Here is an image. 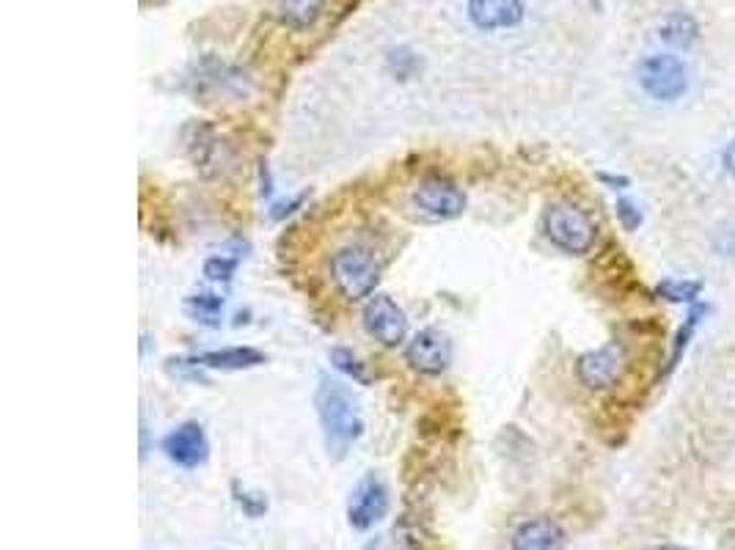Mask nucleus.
Listing matches in <instances>:
<instances>
[{
    "label": "nucleus",
    "instance_id": "1",
    "mask_svg": "<svg viewBox=\"0 0 735 550\" xmlns=\"http://www.w3.org/2000/svg\"><path fill=\"white\" fill-rule=\"evenodd\" d=\"M315 405L322 432H326L328 451L342 457L364 432V416H361L359 399L339 380L322 377L317 385Z\"/></svg>",
    "mask_w": 735,
    "mask_h": 550
},
{
    "label": "nucleus",
    "instance_id": "2",
    "mask_svg": "<svg viewBox=\"0 0 735 550\" xmlns=\"http://www.w3.org/2000/svg\"><path fill=\"white\" fill-rule=\"evenodd\" d=\"M546 237L564 253H586L595 245L597 226L590 215L575 204H551L542 218Z\"/></svg>",
    "mask_w": 735,
    "mask_h": 550
},
{
    "label": "nucleus",
    "instance_id": "3",
    "mask_svg": "<svg viewBox=\"0 0 735 550\" xmlns=\"http://www.w3.org/2000/svg\"><path fill=\"white\" fill-rule=\"evenodd\" d=\"M331 278L337 284L339 295L348 297V300H364V297L375 295L381 267H377L372 251L361 245H350L333 253Z\"/></svg>",
    "mask_w": 735,
    "mask_h": 550
},
{
    "label": "nucleus",
    "instance_id": "4",
    "mask_svg": "<svg viewBox=\"0 0 735 550\" xmlns=\"http://www.w3.org/2000/svg\"><path fill=\"white\" fill-rule=\"evenodd\" d=\"M636 80L658 102H674L689 88V75L678 55H650L636 69Z\"/></svg>",
    "mask_w": 735,
    "mask_h": 550
},
{
    "label": "nucleus",
    "instance_id": "5",
    "mask_svg": "<svg viewBox=\"0 0 735 550\" xmlns=\"http://www.w3.org/2000/svg\"><path fill=\"white\" fill-rule=\"evenodd\" d=\"M414 207L427 220H452L460 218L465 209V193L454 182L432 176L421 182L414 193Z\"/></svg>",
    "mask_w": 735,
    "mask_h": 550
},
{
    "label": "nucleus",
    "instance_id": "6",
    "mask_svg": "<svg viewBox=\"0 0 735 550\" xmlns=\"http://www.w3.org/2000/svg\"><path fill=\"white\" fill-rule=\"evenodd\" d=\"M364 328L383 346H399L408 336V317L392 297L375 292L364 306Z\"/></svg>",
    "mask_w": 735,
    "mask_h": 550
},
{
    "label": "nucleus",
    "instance_id": "7",
    "mask_svg": "<svg viewBox=\"0 0 735 550\" xmlns=\"http://www.w3.org/2000/svg\"><path fill=\"white\" fill-rule=\"evenodd\" d=\"M386 515H388V487L383 484L381 476L366 473V476L355 484L353 493H350V504H348L350 526L359 528V531H366V528L381 522Z\"/></svg>",
    "mask_w": 735,
    "mask_h": 550
},
{
    "label": "nucleus",
    "instance_id": "8",
    "mask_svg": "<svg viewBox=\"0 0 735 550\" xmlns=\"http://www.w3.org/2000/svg\"><path fill=\"white\" fill-rule=\"evenodd\" d=\"M405 358L419 374H441L452 363V341L436 328H425L408 341Z\"/></svg>",
    "mask_w": 735,
    "mask_h": 550
},
{
    "label": "nucleus",
    "instance_id": "9",
    "mask_svg": "<svg viewBox=\"0 0 735 550\" xmlns=\"http://www.w3.org/2000/svg\"><path fill=\"white\" fill-rule=\"evenodd\" d=\"M163 451L179 468H199L210 457V443H207V435L199 421H185L174 432L166 435Z\"/></svg>",
    "mask_w": 735,
    "mask_h": 550
},
{
    "label": "nucleus",
    "instance_id": "10",
    "mask_svg": "<svg viewBox=\"0 0 735 550\" xmlns=\"http://www.w3.org/2000/svg\"><path fill=\"white\" fill-rule=\"evenodd\" d=\"M575 374L592 391L612 388L623 374V352L617 344H606L601 350H590L575 363Z\"/></svg>",
    "mask_w": 735,
    "mask_h": 550
},
{
    "label": "nucleus",
    "instance_id": "11",
    "mask_svg": "<svg viewBox=\"0 0 735 550\" xmlns=\"http://www.w3.org/2000/svg\"><path fill=\"white\" fill-rule=\"evenodd\" d=\"M469 16L480 31H504L524 20L520 0H471Z\"/></svg>",
    "mask_w": 735,
    "mask_h": 550
},
{
    "label": "nucleus",
    "instance_id": "12",
    "mask_svg": "<svg viewBox=\"0 0 735 550\" xmlns=\"http://www.w3.org/2000/svg\"><path fill=\"white\" fill-rule=\"evenodd\" d=\"M564 534L551 517H535L513 534V550H562Z\"/></svg>",
    "mask_w": 735,
    "mask_h": 550
},
{
    "label": "nucleus",
    "instance_id": "13",
    "mask_svg": "<svg viewBox=\"0 0 735 550\" xmlns=\"http://www.w3.org/2000/svg\"><path fill=\"white\" fill-rule=\"evenodd\" d=\"M196 361L205 369H221V372H243L265 363V355L254 346H223V350H210L199 355Z\"/></svg>",
    "mask_w": 735,
    "mask_h": 550
},
{
    "label": "nucleus",
    "instance_id": "14",
    "mask_svg": "<svg viewBox=\"0 0 735 550\" xmlns=\"http://www.w3.org/2000/svg\"><path fill=\"white\" fill-rule=\"evenodd\" d=\"M326 0H278V16L293 31H306L320 20Z\"/></svg>",
    "mask_w": 735,
    "mask_h": 550
},
{
    "label": "nucleus",
    "instance_id": "15",
    "mask_svg": "<svg viewBox=\"0 0 735 550\" xmlns=\"http://www.w3.org/2000/svg\"><path fill=\"white\" fill-rule=\"evenodd\" d=\"M661 38L669 44H678V47H689L696 38V22L689 14L667 16V22L661 25Z\"/></svg>",
    "mask_w": 735,
    "mask_h": 550
},
{
    "label": "nucleus",
    "instance_id": "16",
    "mask_svg": "<svg viewBox=\"0 0 735 550\" xmlns=\"http://www.w3.org/2000/svg\"><path fill=\"white\" fill-rule=\"evenodd\" d=\"M656 292H658V297H663V300H669V302H694L696 297H700L702 284L700 280L669 278V280H663V284H658Z\"/></svg>",
    "mask_w": 735,
    "mask_h": 550
},
{
    "label": "nucleus",
    "instance_id": "17",
    "mask_svg": "<svg viewBox=\"0 0 735 550\" xmlns=\"http://www.w3.org/2000/svg\"><path fill=\"white\" fill-rule=\"evenodd\" d=\"M331 363L339 369V372H344L348 377H353L355 383L366 385L370 383V374H366V366L359 361V358L353 355V350H348V346H333L331 350Z\"/></svg>",
    "mask_w": 735,
    "mask_h": 550
},
{
    "label": "nucleus",
    "instance_id": "18",
    "mask_svg": "<svg viewBox=\"0 0 735 550\" xmlns=\"http://www.w3.org/2000/svg\"><path fill=\"white\" fill-rule=\"evenodd\" d=\"M188 308H190V314H194L196 319H201V322H216V319L221 317V311H223V297L196 295L188 300Z\"/></svg>",
    "mask_w": 735,
    "mask_h": 550
},
{
    "label": "nucleus",
    "instance_id": "19",
    "mask_svg": "<svg viewBox=\"0 0 735 550\" xmlns=\"http://www.w3.org/2000/svg\"><path fill=\"white\" fill-rule=\"evenodd\" d=\"M705 314H707V306H694V308H691L689 322H685L683 328L678 330V339H674V352H672V361H669V369H672L674 363L680 361V355H683L685 344H689V339H691V336H694L696 324H700V319L705 317Z\"/></svg>",
    "mask_w": 735,
    "mask_h": 550
},
{
    "label": "nucleus",
    "instance_id": "20",
    "mask_svg": "<svg viewBox=\"0 0 735 550\" xmlns=\"http://www.w3.org/2000/svg\"><path fill=\"white\" fill-rule=\"evenodd\" d=\"M234 490V501H238L240 506H243V512L249 517H260L267 512V498L260 493H245V490H240V484H232Z\"/></svg>",
    "mask_w": 735,
    "mask_h": 550
},
{
    "label": "nucleus",
    "instance_id": "21",
    "mask_svg": "<svg viewBox=\"0 0 735 550\" xmlns=\"http://www.w3.org/2000/svg\"><path fill=\"white\" fill-rule=\"evenodd\" d=\"M234 270H238V262H234V258H227V256H212V258H207V264H205L207 278L223 280V284H227V280H232Z\"/></svg>",
    "mask_w": 735,
    "mask_h": 550
},
{
    "label": "nucleus",
    "instance_id": "22",
    "mask_svg": "<svg viewBox=\"0 0 735 550\" xmlns=\"http://www.w3.org/2000/svg\"><path fill=\"white\" fill-rule=\"evenodd\" d=\"M617 218H619V223H623L625 231H636L641 223V212L636 209L634 201H628V198H619L617 201Z\"/></svg>",
    "mask_w": 735,
    "mask_h": 550
},
{
    "label": "nucleus",
    "instance_id": "23",
    "mask_svg": "<svg viewBox=\"0 0 735 550\" xmlns=\"http://www.w3.org/2000/svg\"><path fill=\"white\" fill-rule=\"evenodd\" d=\"M722 163H724V168H727V174H733V176H735V141L729 143L727 148H724Z\"/></svg>",
    "mask_w": 735,
    "mask_h": 550
},
{
    "label": "nucleus",
    "instance_id": "24",
    "mask_svg": "<svg viewBox=\"0 0 735 550\" xmlns=\"http://www.w3.org/2000/svg\"><path fill=\"white\" fill-rule=\"evenodd\" d=\"M658 550H685V548H658Z\"/></svg>",
    "mask_w": 735,
    "mask_h": 550
}]
</instances>
